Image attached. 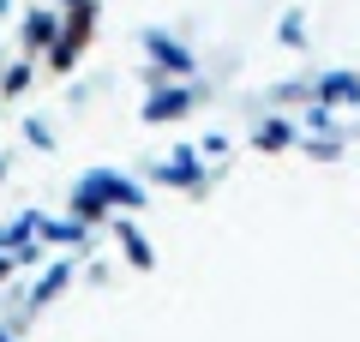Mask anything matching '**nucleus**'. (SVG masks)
Wrapping results in <instances>:
<instances>
[{"instance_id": "obj_1", "label": "nucleus", "mask_w": 360, "mask_h": 342, "mask_svg": "<svg viewBox=\"0 0 360 342\" xmlns=\"http://www.w3.org/2000/svg\"><path fill=\"white\" fill-rule=\"evenodd\" d=\"M144 42H150V61L162 66V72H186V66H193V49H180V42L162 37V30H150Z\"/></svg>"}, {"instance_id": "obj_3", "label": "nucleus", "mask_w": 360, "mask_h": 342, "mask_svg": "<svg viewBox=\"0 0 360 342\" xmlns=\"http://www.w3.org/2000/svg\"><path fill=\"white\" fill-rule=\"evenodd\" d=\"M319 90H324V102H354V96H360V78H348V72L336 78V72H330Z\"/></svg>"}, {"instance_id": "obj_2", "label": "nucleus", "mask_w": 360, "mask_h": 342, "mask_svg": "<svg viewBox=\"0 0 360 342\" xmlns=\"http://www.w3.org/2000/svg\"><path fill=\"white\" fill-rule=\"evenodd\" d=\"M193 102H198V90H162V102H144V120H168V114L193 108Z\"/></svg>"}]
</instances>
